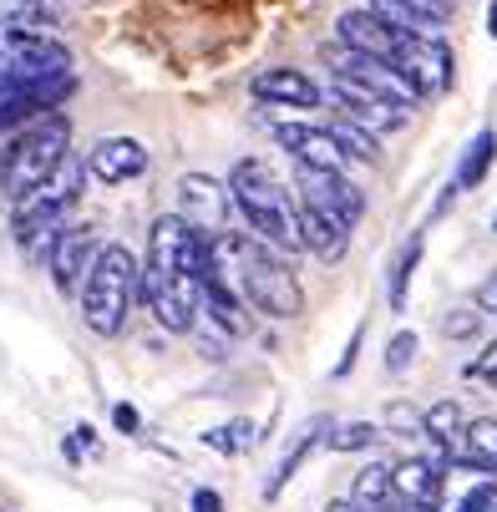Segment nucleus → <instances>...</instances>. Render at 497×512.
I'll use <instances>...</instances> for the list:
<instances>
[{"instance_id": "25", "label": "nucleus", "mask_w": 497, "mask_h": 512, "mask_svg": "<svg viewBox=\"0 0 497 512\" xmlns=\"http://www.w3.org/2000/svg\"><path fill=\"white\" fill-rule=\"evenodd\" d=\"M330 137H335V148H340L350 163H376V158H381L376 132H366L361 122H350V117H335V122H330Z\"/></svg>"}, {"instance_id": "14", "label": "nucleus", "mask_w": 497, "mask_h": 512, "mask_svg": "<svg viewBox=\"0 0 497 512\" xmlns=\"http://www.w3.org/2000/svg\"><path fill=\"white\" fill-rule=\"evenodd\" d=\"M92 259H97V239H92V229L66 224V229L56 234L51 254H46V269H51L56 289H66V295H71V289H82V279H87Z\"/></svg>"}, {"instance_id": "28", "label": "nucleus", "mask_w": 497, "mask_h": 512, "mask_svg": "<svg viewBox=\"0 0 497 512\" xmlns=\"http://www.w3.org/2000/svg\"><path fill=\"white\" fill-rule=\"evenodd\" d=\"M203 447L224 452V457L249 452V447H254V421H229V426H219V431H203Z\"/></svg>"}, {"instance_id": "16", "label": "nucleus", "mask_w": 497, "mask_h": 512, "mask_svg": "<svg viewBox=\"0 0 497 512\" xmlns=\"http://www.w3.org/2000/svg\"><path fill=\"white\" fill-rule=\"evenodd\" d=\"M249 92H254L264 107H295V112L320 107V87L305 77V71H295V66H269V71H259V77L249 82Z\"/></svg>"}, {"instance_id": "17", "label": "nucleus", "mask_w": 497, "mask_h": 512, "mask_svg": "<svg viewBox=\"0 0 497 512\" xmlns=\"http://www.w3.org/2000/svg\"><path fill=\"white\" fill-rule=\"evenodd\" d=\"M371 11L411 36H442L452 21V0H371Z\"/></svg>"}, {"instance_id": "26", "label": "nucleus", "mask_w": 497, "mask_h": 512, "mask_svg": "<svg viewBox=\"0 0 497 512\" xmlns=\"http://www.w3.org/2000/svg\"><path fill=\"white\" fill-rule=\"evenodd\" d=\"M320 431H325V426H320V421H310V426H305V431L295 436V447H290V452H284V457H279V467H274V477H269V487H264V497H269V502H274V497L284 492V482H290V477H295V472L305 467V457H310V447L320 442Z\"/></svg>"}, {"instance_id": "4", "label": "nucleus", "mask_w": 497, "mask_h": 512, "mask_svg": "<svg viewBox=\"0 0 497 512\" xmlns=\"http://www.w3.org/2000/svg\"><path fill=\"white\" fill-rule=\"evenodd\" d=\"M77 295H82V325L92 335L112 340V335H122L132 305L142 300V264L122 244H102Z\"/></svg>"}, {"instance_id": "10", "label": "nucleus", "mask_w": 497, "mask_h": 512, "mask_svg": "<svg viewBox=\"0 0 497 512\" xmlns=\"http://www.w3.org/2000/svg\"><path fill=\"white\" fill-rule=\"evenodd\" d=\"M396 66L416 82L421 97H442L452 87V51H447L442 36H411V31H401Z\"/></svg>"}, {"instance_id": "22", "label": "nucleus", "mask_w": 497, "mask_h": 512, "mask_svg": "<svg viewBox=\"0 0 497 512\" xmlns=\"http://www.w3.org/2000/svg\"><path fill=\"white\" fill-rule=\"evenodd\" d=\"M350 502L361 507V512H381L396 502V482H391V467L386 462H366L361 472H355L350 482Z\"/></svg>"}, {"instance_id": "36", "label": "nucleus", "mask_w": 497, "mask_h": 512, "mask_svg": "<svg viewBox=\"0 0 497 512\" xmlns=\"http://www.w3.org/2000/svg\"><path fill=\"white\" fill-rule=\"evenodd\" d=\"M193 512H224V497L213 492V487H198L193 492Z\"/></svg>"}, {"instance_id": "21", "label": "nucleus", "mask_w": 497, "mask_h": 512, "mask_svg": "<svg viewBox=\"0 0 497 512\" xmlns=\"http://www.w3.org/2000/svg\"><path fill=\"white\" fill-rule=\"evenodd\" d=\"M447 462L452 467H467V472H482V477H497V421L482 416V421L462 426V447Z\"/></svg>"}, {"instance_id": "1", "label": "nucleus", "mask_w": 497, "mask_h": 512, "mask_svg": "<svg viewBox=\"0 0 497 512\" xmlns=\"http://www.w3.org/2000/svg\"><path fill=\"white\" fill-rule=\"evenodd\" d=\"M208 254L219 264V274L244 295V305H254L269 320H295L305 310V289L279 249H269L264 239H254L249 229H224L208 234Z\"/></svg>"}, {"instance_id": "37", "label": "nucleus", "mask_w": 497, "mask_h": 512, "mask_svg": "<svg viewBox=\"0 0 497 512\" xmlns=\"http://www.w3.org/2000/svg\"><path fill=\"white\" fill-rule=\"evenodd\" d=\"M477 310H492V315H497V269H492V279H482V289H477Z\"/></svg>"}, {"instance_id": "38", "label": "nucleus", "mask_w": 497, "mask_h": 512, "mask_svg": "<svg viewBox=\"0 0 497 512\" xmlns=\"http://www.w3.org/2000/svg\"><path fill=\"white\" fill-rule=\"evenodd\" d=\"M487 36L497 41V0H492V6H487Z\"/></svg>"}, {"instance_id": "13", "label": "nucleus", "mask_w": 497, "mask_h": 512, "mask_svg": "<svg viewBox=\"0 0 497 512\" xmlns=\"http://www.w3.org/2000/svg\"><path fill=\"white\" fill-rule=\"evenodd\" d=\"M274 137L290 148V158L300 163V168H315V173H345V153L335 148V137H330V127H310V122H279L274 127Z\"/></svg>"}, {"instance_id": "33", "label": "nucleus", "mask_w": 497, "mask_h": 512, "mask_svg": "<svg viewBox=\"0 0 497 512\" xmlns=\"http://www.w3.org/2000/svg\"><path fill=\"white\" fill-rule=\"evenodd\" d=\"M386 426H391L396 436H416V431H421V411H416V406H406V401H391Z\"/></svg>"}, {"instance_id": "42", "label": "nucleus", "mask_w": 497, "mask_h": 512, "mask_svg": "<svg viewBox=\"0 0 497 512\" xmlns=\"http://www.w3.org/2000/svg\"><path fill=\"white\" fill-rule=\"evenodd\" d=\"M492 234H497V218H492Z\"/></svg>"}, {"instance_id": "2", "label": "nucleus", "mask_w": 497, "mask_h": 512, "mask_svg": "<svg viewBox=\"0 0 497 512\" xmlns=\"http://www.w3.org/2000/svg\"><path fill=\"white\" fill-rule=\"evenodd\" d=\"M229 198H234V213L244 218V229L254 239H264L279 254H300L305 249V239H300V203H295V193L279 183V173L264 158L234 163Z\"/></svg>"}, {"instance_id": "5", "label": "nucleus", "mask_w": 497, "mask_h": 512, "mask_svg": "<svg viewBox=\"0 0 497 512\" xmlns=\"http://www.w3.org/2000/svg\"><path fill=\"white\" fill-rule=\"evenodd\" d=\"M66 153H71V122H66L61 112H51V117H41V122L11 132L6 153H0V193L16 203V198L31 193Z\"/></svg>"}, {"instance_id": "19", "label": "nucleus", "mask_w": 497, "mask_h": 512, "mask_svg": "<svg viewBox=\"0 0 497 512\" xmlns=\"http://www.w3.org/2000/svg\"><path fill=\"white\" fill-rule=\"evenodd\" d=\"M300 193L330 203L335 213L350 218V224L366 213V193H361V183H350L345 173H315V168H300Z\"/></svg>"}, {"instance_id": "27", "label": "nucleus", "mask_w": 497, "mask_h": 512, "mask_svg": "<svg viewBox=\"0 0 497 512\" xmlns=\"http://www.w3.org/2000/svg\"><path fill=\"white\" fill-rule=\"evenodd\" d=\"M421 264V234H411V244H401L396 264H391V310H406V284Z\"/></svg>"}, {"instance_id": "8", "label": "nucleus", "mask_w": 497, "mask_h": 512, "mask_svg": "<svg viewBox=\"0 0 497 512\" xmlns=\"http://www.w3.org/2000/svg\"><path fill=\"white\" fill-rule=\"evenodd\" d=\"M71 92H77V77H51V82H31V87H11L0 82V132H21L41 117H51Z\"/></svg>"}, {"instance_id": "40", "label": "nucleus", "mask_w": 497, "mask_h": 512, "mask_svg": "<svg viewBox=\"0 0 497 512\" xmlns=\"http://www.w3.org/2000/svg\"><path fill=\"white\" fill-rule=\"evenodd\" d=\"M432 512H462V502H447V507H442V502H437V507H432Z\"/></svg>"}, {"instance_id": "35", "label": "nucleus", "mask_w": 497, "mask_h": 512, "mask_svg": "<svg viewBox=\"0 0 497 512\" xmlns=\"http://www.w3.org/2000/svg\"><path fill=\"white\" fill-rule=\"evenodd\" d=\"M472 376H477V381H487V386L497 391V340H492V345H487V350L477 355V365H472Z\"/></svg>"}, {"instance_id": "32", "label": "nucleus", "mask_w": 497, "mask_h": 512, "mask_svg": "<svg viewBox=\"0 0 497 512\" xmlns=\"http://www.w3.org/2000/svg\"><path fill=\"white\" fill-rule=\"evenodd\" d=\"M462 512H497V477H482L477 487H467Z\"/></svg>"}, {"instance_id": "31", "label": "nucleus", "mask_w": 497, "mask_h": 512, "mask_svg": "<svg viewBox=\"0 0 497 512\" xmlns=\"http://www.w3.org/2000/svg\"><path fill=\"white\" fill-rule=\"evenodd\" d=\"M477 330H482V315H477L472 305H467V310H452V315L442 320V335H447V340H472Z\"/></svg>"}, {"instance_id": "39", "label": "nucleus", "mask_w": 497, "mask_h": 512, "mask_svg": "<svg viewBox=\"0 0 497 512\" xmlns=\"http://www.w3.org/2000/svg\"><path fill=\"white\" fill-rule=\"evenodd\" d=\"M325 512H361L355 502H325Z\"/></svg>"}, {"instance_id": "23", "label": "nucleus", "mask_w": 497, "mask_h": 512, "mask_svg": "<svg viewBox=\"0 0 497 512\" xmlns=\"http://www.w3.org/2000/svg\"><path fill=\"white\" fill-rule=\"evenodd\" d=\"M492 158H497V132L482 127V132L467 142V153H462V163H457V173H452V188H457V193L477 188V183L492 173Z\"/></svg>"}, {"instance_id": "24", "label": "nucleus", "mask_w": 497, "mask_h": 512, "mask_svg": "<svg viewBox=\"0 0 497 512\" xmlns=\"http://www.w3.org/2000/svg\"><path fill=\"white\" fill-rule=\"evenodd\" d=\"M462 426H467V416H462V406H457L452 396L421 411V431L432 436L437 447H447V457H452V442H462Z\"/></svg>"}, {"instance_id": "12", "label": "nucleus", "mask_w": 497, "mask_h": 512, "mask_svg": "<svg viewBox=\"0 0 497 512\" xmlns=\"http://www.w3.org/2000/svg\"><path fill=\"white\" fill-rule=\"evenodd\" d=\"M300 239H305V249H310L315 259L335 264V259L350 249V218L335 213L330 203L300 193Z\"/></svg>"}, {"instance_id": "34", "label": "nucleus", "mask_w": 497, "mask_h": 512, "mask_svg": "<svg viewBox=\"0 0 497 512\" xmlns=\"http://www.w3.org/2000/svg\"><path fill=\"white\" fill-rule=\"evenodd\" d=\"M112 426H117L122 436H137V431H142V411L127 406V401H117V406H112Z\"/></svg>"}, {"instance_id": "11", "label": "nucleus", "mask_w": 497, "mask_h": 512, "mask_svg": "<svg viewBox=\"0 0 497 512\" xmlns=\"http://www.w3.org/2000/svg\"><path fill=\"white\" fill-rule=\"evenodd\" d=\"M229 208H234L229 183L208 178V173H183V183H178V218H183L188 229H198V234H224Z\"/></svg>"}, {"instance_id": "6", "label": "nucleus", "mask_w": 497, "mask_h": 512, "mask_svg": "<svg viewBox=\"0 0 497 512\" xmlns=\"http://www.w3.org/2000/svg\"><path fill=\"white\" fill-rule=\"evenodd\" d=\"M142 305L153 310V320L163 330L183 335L198 325V284H193V274H183L163 259H148L142 264Z\"/></svg>"}, {"instance_id": "7", "label": "nucleus", "mask_w": 497, "mask_h": 512, "mask_svg": "<svg viewBox=\"0 0 497 512\" xmlns=\"http://www.w3.org/2000/svg\"><path fill=\"white\" fill-rule=\"evenodd\" d=\"M325 61L335 66L330 77H350V82H361V87H371V92H381V97H391L401 107H416L421 102L416 82L406 77L396 61H386V56H366V51H350V46L335 41V46H325Z\"/></svg>"}, {"instance_id": "3", "label": "nucleus", "mask_w": 497, "mask_h": 512, "mask_svg": "<svg viewBox=\"0 0 497 512\" xmlns=\"http://www.w3.org/2000/svg\"><path fill=\"white\" fill-rule=\"evenodd\" d=\"M82 183H87V163L82 158H61L31 193H21L16 198V213H11V234L21 239V249L26 254H36V259H46L51 254V244H56V234L66 229V218H71V208H77V198H82Z\"/></svg>"}, {"instance_id": "18", "label": "nucleus", "mask_w": 497, "mask_h": 512, "mask_svg": "<svg viewBox=\"0 0 497 512\" xmlns=\"http://www.w3.org/2000/svg\"><path fill=\"white\" fill-rule=\"evenodd\" d=\"M335 41H340V46H350V51H366V56H386V61H396L401 31H396V26H386V21L366 6V11H345V16H340Z\"/></svg>"}, {"instance_id": "9", "label": "nucleus", "mask_w": 497, "mask_h": 512, "mask_svg": "<svg viewBox=\"0 0 497 512\" xmlns=\"http://www.w3.org/2000/svg\"><path fill=\"white\" fill-rule=\"evenodd\" d=\"M330 97H335L340 117L361 122V127L376 132V137L401 132L406 117H411V107H401V102H391V97H381V92H371V87H361V82H350V77H330Z\"/></svg>"}, {"instance_id": "20", "label": "nucleus", "mask_w": 497, "mask_h": 512, "mask_svg": "<svg viewBox=\"0 0 497 512\" xmlns=\"http://www.w3.org/2000/svg\"><path fill=\"white\" fill-rule=\"evenodd\" d=\"M391 482H396V502H406V507H437L442 502V467L426 457L391 467Z\"/></svg>"}, {"instance_id": "29", "label": "nucleus", "mask_w": 497, "mask_h": 512, "mask_svg": "<svg viewBox=\"0 0 497 512\" xmlns=\"http://www.w3.org/2000/svg\"><path fill=\"white\" fill-rule=\"evenodd\" d=\"M376 436H381V426H371V421H345L330 431V452H366V447H376Z\"/></svg>"}, {"instance_id": "30", "label": "nucleus", "mask_w": 497, "mask_h": 512, "mask_svg": "<svg viewBox=\"0 0 497 512\" xmlns=\"http://www.w3.org/2000/svg\"><path fill=\"white\" fill-rule=\"evenodd\" d=\"M411 360H416V330L391 335V345H386V371H391V376H401Z\"/></svg>"}, {"instance_id": "15", "label": "nucleus", "mask_w": 497, "mask_h": 512, "mask_svg": "<svg viewBox=\"0 0 497 512\" xmlns=\"http://www.w3.org/2000/svg\"><path fill=\"white\" fill-rule=\"evenodd\" d=\"M148 148L137 137H102L97 148L87 153V173L97 183H127V178H142L148 173Z\"/></svg>"}, {"instance_id": "41", "label": "nucleus", "mask_w": 497, "mask_h": 512, "mask_svg": "<svg viewBox=\"0 0 497 512\" xmlns=\"http://www.w3.org/2000/svg\"><path fill=\"white\" fill-rule=\"evenodd\" d=\"M381 512H411V507H401V502H391V507H381Z\"/></svg>"}]
</instances>
